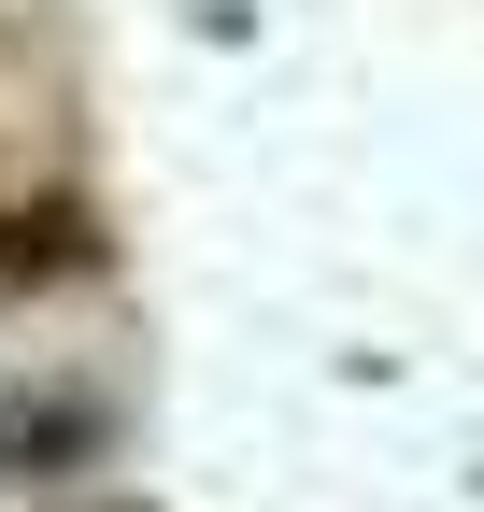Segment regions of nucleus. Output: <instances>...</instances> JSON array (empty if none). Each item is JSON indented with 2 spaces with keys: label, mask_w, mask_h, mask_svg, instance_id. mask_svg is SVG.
I'll return each mask as SVG.
<instances>
[{
  "label": "nucleus",
  "mask_w": 484,
  "mask_h": 512,
  "mask_svg": "<svg viewBox=\"0 0 484 512\" xmlns=\"http://www.w3.org/2000/svg\"><path fill=\"white\" fill-rule=\"evenodd\" d=\"M100 441H114V399H86V384H29V399H0V484L86 470Z\"/></svg>",
  "instance_id": "nucleus-1"
},
{
  "label": "nucleus",
  "mask_w": 484,
  "mask_h": 512,
  "mask_svg": "<svg viewBox=\"0 0 484 512\" xmlns=\"http://www.w3.org/2000/svg\"><path fill=\"white\" fill-rule=\"evenodd\" d=\"M86 256H100V228H86L72 200H43V214H0V313H15V299H43V285H72Z\"/></svg>",
  "instance_id": "nucleus-2"
}]
</instances>
